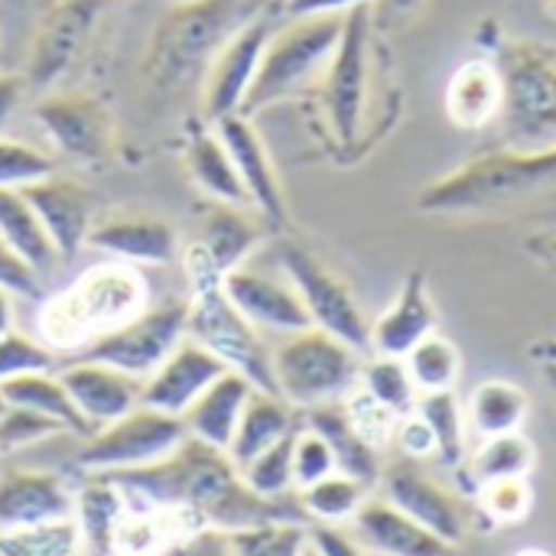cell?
<instances>
[{
    "label": "cell",
    "instance_id": "cell-1",
    "mask_svg": "<svg viewBox=\"0 0 556 556\" xmlns=\"http://www.w3.org/2000/svg\"><path fill=\"white\" fill-rule=\"evenodd\" d=\"M104 479H111L124 498H140L153 508L179 511L199 528H218L225 534L267 521H306L300 498H261L244 485L228 453L192 437H186L166 459L153 466L108 472Z\"/></svg>",
    "mask_w": 556,
    "mask_h": 556
},
{
    "label": "cell",
    "instance_id": "cell-2",
    "mask_svg": "<svg viewBox=\"0 0 556 556\" xmlns=\"http://www.w3.org/2000/svg\"><path fill=\"white\" fill-rule=\"evenodd\" d=\"M556 186V147H502L479 153L424 186L417 208L427 215H485Z\"/></svg>",
    "mask_w": 556,
    "mask_h": 556
},
{
    "label": "cell",
    "instance_id": "cell-3",
    "mask_svg": "<svg viewBox=\"0 0 556 556\" xmlns=\"http://www.w3.org/2000/svg\"><path fill=\"white\" fill-rule=\"evenodd\" d=\"M264 7L261 0H186L173 3L156 23L143 72L160 88L202 81L218 49Z\"/></svg>",
    "mask_w": 556,
    "mask_h": 556
},
{
    "label": "cell",
    "instance_id": "cell-4",
    "mask_svg": "<svg viewBox=\"0 0 556 556\" xmlns=\"http://www.w3.org/2000/svg\"><path fill=\"white\" fill-rule=\"evenodd\" d=\"M182 267L192 290L186 303V336L205 345L228 371L248 378L257 391L277 394L270 352L261 339V329H254L228 300L222 283L225 277L215 270V264L202 254L195 241L182 251Z\"/></svg>",
    "mask_w": 556,
    "mask_h": 556
},
{
    "label": "cell",
    "instance_id": "cell-5",
    "mask_svg": "<svg viewBox=\"0 0 556 556\" xmlns=\"http://www.w3.org/2000/svg\"><path fill=\"white\" fill-rule=\"evenodd\" d=\"M505 85L502 130L508 147H556V42L538 36H505L495 49Z\"/></svg>",
    "mask_w": 556,
    "mask_h": 556
},
{
    "label": "cell",
    "instance_id": "cell-6",
    "mask_svg": "<svg viewBox=\"0 0 556 556\" xmlns=\"http://www.w3.org/2000/svg\"><path fill=\"white\" fill-rule=\"evenodd\" d=\"M342 23L345 16H293L290 23L277 26L274 36L267 39L257 78L248 91L241 114L254 117L257 111L274 108L323 81L336 55Z\"/></svg>",
    "mask_w": 556,
    "mask_h": 556
},
{
    "label": "cell",
    "instance_id": "cell-7",
    "mask_svg": "<svg viewBox=\"0 0 556 556\" xmlns=\"http://www.w3.org/2000/svg\"><path fill=\"white\" fill-rule=\"evenodd\" d=\"M270 368L277 394L296 410H313L345 401L355 391L362 378V352L309 326L287 336L270 352Z\"/></svg>",
    "mask_w": 556,
    "mask_h": 556
},
{
    "label": "cell",
    "instance_id": "cell-8",
    "mask_svg": "<svg viewBox=\"0 0 556 556\" xmlns=\"http://www.w3.org/2000/svg\"><path fill=\"white\" fill-rule=\"evenodd\" d=\"M143 296H147V287L130 264L127 267H94L68 293H59V300H52L46 306V316H42L46 332L55 342L62 336H65V342H72L78 332V323H81V329H91V339H98L101 332L143 313Z\"/></svg>",
    "mask_w": 556,
    "mask_h": 556
},
{
    "label": "cell",
    "instance_id": "cell-9",
    "mask_svg": "<svg viewBox=\"0 0 556 556\" xmlns=\"http://www.w3.org/2000/svg\"><path fill=\"white\" fill-rule=\"evenodd\" d=\"M182 417H169L150 407H137L127 417L94 430L88 443L78 450L75 466L85 476H108V472H127L143 469L160 459H166L182 440H186Z\"/></svg>",
    "mask_w": 556,
    "mask_h": 556
},
{
    "label": "cell",
    "instance_id": "cell-10",
    "mask_svg": "<svg viewBox=\"0 0 556 556\" xmlns=\"http://www.w3.org/2000/svg\"><path fill=\"white\" fill-rule=\"evenodd\" d=\"M280 267H283V277L300 293L309 313V323L316 329L342 339L362 355L371 352V323L365 319L352 287L342 277H336L316 254H309L303 244H293V241L280 244Z\"/></svg>",
    "mask_w": 556,
    "mask_h": 556
},
{
    "label": "cell",
    "instance_id": "cell-11",
    "mask_svg": "<svg viewBox=\"0 0 556 556\" xmlns=\"http://www.w3.org/2000/svg\"><path fill=\"white\" fill-rule=\"evenodd\" d=\"M182 339H186V303H166L156 309H143L127 323L101 332L98 339L81 345L75 358L98 362L137 381H147Z\"/></svg>",
    "mask_w": 556,
    "mask_h": 556
},
{
    "label": "cell",
    "instance_id": "cell-12",
    "mask_svg": "<svg viewBox=\"0 0 556 556\" xmlns=\"http://www.w3.org/2000/svg\"><path fill=\"white\" fill-rule=\"evenodd\" d=\"M368 55H371V7L345 13L336 55L323 75V104L339 143L352 147L362 134L368 104Z\"/></svg>",
    "mask_w": 556,
    "mask_h": 556
},
{
    "label": "cell",
    "instance_id": "cell-13",
    "mask_svg": "<svg viewBox=\"0 0 556 556\" xmlns=\"http://www.w3.org/2000/svg\"><path fill=\"white\" fill-rule=\"evenodd\" d=\"M274 29H277L274 13L261 10L218 49V55L212 59L202 78V114L208 124L225 114H241Z\"/></svg>",
    "mask_w": 556,
    "mask_h": 556
},
{
    "label": "cell",
    "instance_id": "cell-14",
    "mask_svg": "<svg viewBox=\"0 0 556 556\" xmlns=\"http://www.w3.org/2000/svg\"><path fill=\"white\" fill-rule=\"evenodd\" d=\"M101 7L104 0H55L42 13L23 75L29 88L46 91L65 78L94 29Z\"/></svg>",
    "mask_w": 556,
    "mask_h": 556
},
{
    "label": "cell",
    "instance_id": "cell-15",
    "mask_svg": "<svg viewBox=\"0 0 556 556\" xmlns=\"http://www.w3.org/2000/svg\"><path fill=\"white\" fill-rule=\"evenodd\" d=\"M33 114L49 143L78 163H94L111 150V111L91 94H46Z\"/></svg>",
    "mask_w": 556,
    "mask_h": 556
},
{
    "label": "cell",
    "instance_id": "cell-16",
    "mask_svg": "<svg viewBox=\"0 0 556 556\" xmlns=\"http://www.w3.org/2000/svg\"><path fill=\"white\" fill-rule=\"evenodd\" d=\"M215 134L222 137L235 173L248 192L251 208L274 228L287 225V202H283V189L274 169V160L261 140V134L254 130L248 114H225L218 121H212Z\"/></svg>",
    "mask_w": 556,
    "mask_h": 556
},
{
    "label": "cell",
    "instance_id": "cell-17",
    "mask_svg": "<svg viewBox=\"0 0 556 556\" xmlns=\"http://www.w3.org/2000/svg\"><path fill=\"white\" fill-rule=\"evenodd\" d=\"M228 368L195 339H182L166 362L143 381L140 391V407L169 414V417H182Z\"/></svg>",
    "mask_w": 556,
    "mask_h": 556
},
{
    "label": "cell",
    "instance_id": "cell-18",
    "mask_svg": "<svg viewBox=\"0 0 556 556\" xmlns=\"http://www.w3.org/2000/svg\"><path fill=\"white\" fill-rule=\"evenodd\" d=\"M378 482H381L384 502L401 508L407 518H414L417 525H424L446 544L456 547L466 538L463 502L440 482L427 479L414 463H397V466L384 469Z\"/></svg>",
    "mask_w": 556,
    "mask_h": 556
},
{
    "label": "cell",
    "instance_id": "cell-19",
    "mask_svg": "<svg viewBox=\"0 0 556 556\" xmlns=\"http://www.w3.org/2000/svg\"><path fill=\"white\" fill-rule=\"evenodd\" d=\"M26 195V202L33 205V212L39 215L59 261H72L85 244L88 235L94 228V195L91 189L72 182V179H59V176H46L26 189H20Z\"/></svg>",
    "mask_w": 556,
    "mask_h": 556
},
{
    "label": "cell",
    "instance_id": "cell-20",
    "mask_svg": "<svg viewBox=\"0 0 556 556\" xmlns=\"http://www.w3.org/2000/svg\"><path fill=\"white\" fill-rule=\"evenodd\" d=\"M225 293L228 300L238 306V313L264 332H277V336H293L309 329V313L300 300V293L293 290V283L283 277H270L261 270H248L238 267L231 270L225 280Z\"/></svg>",
    "mask_w": 556,
    "mask_h": 556
},
{
    "label": "cell",
    "instance_id": "cell-21",
    "mask_svg": "<svg viewBox=\"0 0 556 556\" xmlns=\"http://www.w3.org/2000/svg\"><path fill=\"white\" fill-rule=\"evenodd\" d=\"M88 244L101 254H111L137 267H166L179 257V235L173 222L147 212H124L94 222Z\"/></svg>",
    "mask_w": 556,
    "mask_h": 556
},
{
    "label": "cell",
    "instance_id": "cell-22",
    "mask_svg": "<svg viewBox=\"0 0 556 556\" xmlns=\"http://www.w3.org/2000/svg\"><path fill=\"white\" fill-rule=\"evenodd\" d=\"M59 381L65 384L68 397L75 401L78 414L91 424V430H101L140 407L143 381H137L124 371H114L108 365H98V362L75 358L72 365H65L59 371Z\"/></svg>",
    "mask_w": 556,
    "mask_h": 556
},
{
    "label": "cell",
    "instance_id": "cell-23",
    "mask_svg": "<svg viewBox=\"0 0 556 556\" xmlns=\"http://www.w3.org/2000/svg\"><path fill=\"white\" fill-rule=\"evenodd\" d=\"M355 541L371 556H456V547L384 498H368L352 518Z\"/></svg>",
    "mask_w": 556,
    "mask_h": 556
},
{
    "label": "cell",
    "instance_id": "cell-24",
    "mask_svg": "<svg viewBox=\"0 0 556 556\" xmlns=\"http://www.w3.org/2000/svg\"><path fill=\"white\" fill-rule=\"evenodd\" d=\"M440 313L424 270H410L388 309L371 323V352L404 358L420 339L437 332Z\"/></svg>",
    "mask_w": 556,
    "mask_h": 556
},
{
    "label": "cell",
    "instance_id": "cell-25",
    "mask_svg": "<svg viewBox=\"0 0 556 556\" xmlns=\"http://www.w3.org/2000/svg\"><path fill=\"white\" fill-rule=\"evenodd\" d=\"M75 515V495L55 472L10 469L0 476V531L62 521Z\"/></svg>",
    "mask_w": 556,
    "mask_h": 556
},
{
    "label": "cell",
    "instance_id": "cell-26",
    "mask_svg": "<svg viewBox=\"0 0 556 556\" xmlns=\"http://www.w3.org/2000/svg\"><path fill=\"white\" fill-rule=\"evenodd\" d=\"M264 238H267V222L257 218V212H248L244 205L208 202L199 222L195 244L215 264V270L228 277L231 270L248 264V257L261 248Z\"/></svg>",
    "mask_w": 556,
    "mask_h": 556
},
{
    "label": "cell",
    "instance_id": "cell-27",
    "mask_svg": "<svg viewBox=\"0 0 556 556\" xmlns=\"http://www.w3.org/2000/svg\"><path fill=\"white\" fill-rule=\"evenodd\" d=\"M443 108L450 124L463 130H482L502 121L505 85L495 59H466L446 81Z\"/></svg>",
    "mask_w": 556,
    "mask_h": 556
},
{
    "label": "cell",
    "instance_id": "cell-28",
    "mask_svg": "<svg viewBox=\"0 0 556 556\" xmlns=\"http://www.w3.org/2000/svg\"><path fill=\"white\" fill-rule=\"evenodd\" d=\"M257 388L241 378L238 371H225L186 414H182V424H186V433L199 443H208L222 453H228L231 440H235V430H238V420L251 401Z\"/></svg>",
    "mask_w": 556,
    "mask_h": 556
},
{
    "label": "cell",
    "instance_id": "cell-29",
    "mask_svg": "<svg viewBox=\"0 0 556 556\" xmlns=\"http://www.w3.org/2000/svg\"><path fill=\"white\" fill-rule=\"evenodd\" d=\"M186 169L189 179L195 182V189L208 199V202H225V205H251L248 192L235 173V163L222 143V137L215 134L212 124H192L189 137H186Z\"/></svg>",
    "mask_w": 556,
    "mask_h": 556
},
{
    "label": "cell",
    "instance_id": "cell-30",
    "mask_svg": "<svg viewBox=\"0 0 556 556\" xmlns=\"http://www.w3.org/2000/svg\"><path fill=\"white\" fill-rule=\"evenodd\" d=\"M293 430H300L296 407H290L280 394L254 391L244 414H241V420H238L235 440L228 446V459L241 469L254 456H261L264 450L280 443L283 437H290Z\"/></svg>",
    "mask_w": 556,
    "mask_h": 556
},
{
    "label": "cell",
    "instance_id": "cell-31",
    "mask_svg": "<svg viewBox=\"0 0 556 556\" xmlns=\"http://www.w3.org/2000/svg\"><path fill=\"white\" fill-rule=\"evenodd\" d=\"M306 414V427L316 430L336 453V463H339V472L358 479L362 485H375L381 479V459H378V450L368 446L358 430L352 427L349 414H345V404L336 401V404H323V407H313V410H303Z\"/></svg>",
    "mask_w": 556,
    "mask_h": 556
},
{
    "label": "cell",
    "instance_id": "cell-32",
    "mask_svg": "<svg viewBox=\"0 0 556 556\" xmlns=\"http://www.w3.org/2000/svg\"><path fill=\"white\" fill-rule=\"evenodd\" d=\"M121 515H124V492L104 476H88L81 492L75 495V515H72L81 534V547L91 556H111Z\"/></svg>",
    "mask_w": 556,
    "mask_h": 556
},
{
    "label": "cell",
    "instance_id": "cell-33",
    "mask_svg": "<svg viewBox=\"0 0 556 556\" xmlns=\"http://www.w3.org/2000/svg\"><path fill=\"white\" fill-rule=\"evenodd\" d=\"M531 414V397L525 388L515 381L489 378L476 384L466 404V424L485 440V437H502V433H518L525 430Z\"/></svg>",
    "mask_w": 556,
    "mask_h": 556
},
{
    "label": "cell",
    "instance_id": "cell-34",
    "mask_svg": "<svg viewBox=\"0 0 556 556\" xmlns=\"http://www.w3.org/2000/svg\"><path fill=\"white\" fill-rule=\"evenodd\" d=\"M0 394L13 407H26L33 414H42V417L55 420L65 433H78V437H91L94 433L91 424L78 414V407L68 397L65 384L59 381V375H52V371L20 375V378L0 384Z\"/></svg>",
    "mask_w": 556,
    "mask_h": 556
},
{
    "label": "cell",
    "instance_id": "cell-35",
    "mask_svg": "<svg viewBox=\"0 0 556 556\" xmlns=\"http://www.w3.org/2000/svg\"><path fill=\"white\" fill-rule=\"evenodd\" d=\"M0 238L36 270H49L59 254L39 222V215L33 212V205L26 202V195L20 189H0Z\"/></svg>",
    "mask_w": 556,
    "mask_h": 556
},
{
    "label": "cell",
    "instance_id": "cell-36",
    "mask_svg": "<svg viewBox=\"0 0 556 556\" xmlns=\"http://www.w3.org/2000/svg\"><path fill=\"white\" fill-rule=\"evenodd\" d=\"M534 466H538V450L521 430L502 433V437H485L482 446L469 459L476 489L498 482V479H528L534 472Z\"/></svg>",
    "mask_w": 556,
    "mask_h": 556
},
{
    "label": "cell",
    "instance_id": "cell-37",
    "mask_svg": "<svg viewBox=\"0 0 556 556\" xmlns=\"http://www.w3.org/2000/svg\"><path fill=\"white\" fill-rule=\"evenodd\" d=\"M296 498H300V508L309 525L342 528V525H352L358 508L368 502V485H362L358 479H352L345 472H332L323 482L303 489Z\"/></svg>",
    "mask_w": 556,
    "mask_h": 556
},
{
    "label": "cell",
    "instance_id": "cell-38",
    "mask_svg": "<svg viewBox=\"0 0 556 556\" xmlns=\"http://www.w3.org/2000/svg\"><path fill=\"white\" fill-rule=\"evenodd\" d=\"M404 365L420 394L456 391V384L463 378V352L453 339H446L440 332H430L427 339H420L404 355Z\"/></svg>",
    "mask_w": 556,
    "mask_h": 556
},
{
    "label": "cell",
    "instance_id": "cell-39",
    "mask_svg": "<svg viewBox=\"0 0 556 556\" xmlns=\"http://www.w3.org/2000/svg\"><path fill=\"white\" fill-rule=\"evenodd\" d=\"M414 410L430 427L437 459L443 466H459L466 459V410H463L456 391L420 394Z\"/></svg>",
    "mask_w": 556,
    "mask_h": 556
},
{
    "label": "cell",
    "instance_id": "cell-40",
    "mask_svg": "<svg viewBox=\"0 0 556 556\" xmlns=\"http://www.w3.org/2000/svg\"><path fill=\"white\" fill-rule=\"evenodd\" d=\"M81 551L75 518L0 531V556H78Z\"/></svg>",
    "mask_w": 556,
    "mask_h": 556
},
{
    "label": "cell",
    "instance_id": "cell-41",
    "mask_svg": "<svg viewBox=\"0 0 556 556\" xmlns=\"http://www.w3.org/2000/svg\"><path fill=\"white\" fill-rule=\"evenodd\" d=\"M358 384L368 397H375L378 404H384L397 417L410 414L417 407V397H420L404 358H391V355H375L371 362H365Z\"/></svg>",
    "mask_w": 556,
    "mask_h": 556
},
{
    "label": "cell",
    "instance_id": "cell-42",
    "mask_svg": "<svg viewBox=\"0 0 556 556\" xmlns=\"http://www.w3.org/2000/svg\"><path fill=\"white\" fill-rule=\"evenodd\" d=\"M235 556H303L309 544L306 521H267L228 534Z\"/></svg>",
    "mask_w": 556,
    "mask_h": 556
},
{
    "label": "cell",
    "instance_id": "cell-43",
    "mask_svg": "<svg viewBox=\"0 0 556 556\" xmlns=\"http://www.w3.org/2000/svg\"><path fill=\"white\" fill-rule=\"evenodd\" d=\"M303 427V424H300ZM293 430L290 437H283L280 443H274L270 450H264L261 456H254L248 466H241V479L251 492H257L261 498H287L293 495V443H296Z\"/></svg>",
    "mask_w": 556,
    "mask_h": 556
},
{
    "label": "cell",
    "instance_id": "cell-44",
    "mask_svg": "<svg viewBox=\"0 0 556 556\" xmlns=\"http://www.w3.org/2000/svg\"><path fill=\"white\" fill-rule=\"evenodd\" d=\"M479 502L482 511L505 528H515L521 521H528L531 508H534V489L528 479H498L479 489Z\"/></svg>",
    "mask_w": 556,
    "mask_h": 556
},
{
    "label": "cell",
    "instance_id": "cell-45",
    "mask_svg": "<svg viewBox=\"0 0 556 556\" xmlns=\"http://www.w3.org/2000/svg\"><path fill=\"white\" fill-rule=\"evenodd\" d=\"M52 169H55V163L49 153H42L29 143L0 137V189H26L46 176H55Z\"/></svg>",
    "mask_w": 556,
    "mask_h": 556
},
{
    "label": "cell",
    "instance_id": "cell-46",
    "mask_svg": "<svg viewBox=\"0 0 556 556\" xmlns=\"http://www.w3.org/2000/svg\"><path fill=\"white\" fill-rule=\"evenodd\" d=\"M342 404H345V414H349L352 427L358 430V437H362L368 446H375V450L381 453L384 446L394 443L397 424H401V417H397L394 410H388L384 404H378L375 397H368L362 388L352 391Z\"/></svg>",
    "mask_w": 556,
    "mask_h": 556
},
{
    "label": "cell",
    "instance_id": "cell-47",
    "mask_svg": "<svg viewBox=\"0 0 556 556\" xmlns=\"http://www.w3.org/2000/svg\"><path fill=\"white\" fill-rule=\"evenodd\" d=\"M332 472H339L332 446L316 430H309L303 424L300 433H296V443H293V489L303 492V489L323 482Z\"/></svg>",
    "mask_w": 556,
    "mask_h": 556
},
{
    "label": "cell",
    "instance_id": "cell-48",
    "mask_svg": "<svg viewBox=\"0 0 556 556\" xmlns=\"http://www.w3.org/2000/svg\"><path fill=\"white\" fill-rule=\"evenodd\" d=\"M52 368H55V355L42 342L20 336V332H7L0 339V384L13 381L20 375L52 371Z\"/></svg>",
    "mask_w": 556,
    "mask_h": 556
},
{
    "label": "cell",
    "instance_id": "cell-49",
    "mask_svg": "<svg viewBox=\"0 0 556 556\" xmlns=\"http://www.w3.org/2000/svg\"><path fill=\"white\" fill-rule=\"evenodd\" d=\"M59 433H65V430L55 420L10 404L7 414L0 417V453H16V450L36 446V443L59 437Z\"/></svg>",
    "mask_w": 556,
    "mask_h": 556
},
{
    "label": "cell",
    "instance_id": "cell-50",
    "mask_svg": "<svg viewBox=\"0 0 556 556\" xmlns=\"http://www.w3.org/2000/svg\"><path fill=\"white\" fill-rule=\"evenodd\" d=\"M0 287H7L13 296H29V300L42 296L39 274L3 238H0Z\"/></svg>",
    "mask_w": 556,
    "mask_h": 556
},
{
    "label": "cell",
    "instance_id": "cell-51",
    "mask_svg": "<svg viewBox=\"0 0 556 556\" xmlns=\"http://www.w3.org/2000/svg\"><path fill=\"white\" fill-rule=\"evenodd\" d=\"M160 556H235L231 554V541L225 531L218 528H195L192 534L166 544Z\"/></svg>",
    "mask_w": 556,
    "mask_h": 556
},
{
    "label": "cell",
    "instance_id": "cell-52",
    "mask_svg": "<svg viewBox=\"0 0 556 556\" xmlns=\"http://www.w3.org/2000/svg\"><path fill=\"white\" fill-rule=\"evenodd\" d=\"M394 443L401 446V453H404L407 459H427V456H437V446H433L430 427L420 420V414H417V410H410V414H404V417H401Z\"/></svg>",
    "mask_w": 556,
    "mask_h": 556
},
{
    "label": "cell",
    "instance_id": "cell-53",
    "mask_svg": "<svg viewBox=\"0 0 556 556\" xmlns=\"http://www.w3.org/2000/svg\"><path fill=\"white\" fill-rule=\"evenodd\" d=\"M309 544L319 556H371L355 541V534L336 525H309Z\"/></svg>",
    "mask_w": 556,
    "mask_h": 556
},
{
    "label": "cell",
    "instance_id": "cell-54",
    "mask_svg": "<svg viewBox=\"0 0 556 556\" xmlns=\"http://www.w3.org/2000/svg\"><path fill=\"white\" fill-rule=\"evenodd\" d=\"M375 0H277L283 16H345L358 7H371Z\"/></svg>",
    "mask_w": 556,
    "mask_h": 556
},
{
    "label": "cell",
    "instance_id": "cell-55",
    "mask_svg": "<svg viewBox=\"0 0 556 556\" xmlns=\"http://www.w3.org/2000/svg\"><path fill=\"white\" fill-rule=\"evenodd\" d=\"M26 78L23 75H7V72H0V130L10 124V117L16 114V108H20V101H23V94H26Z\"/></svg>",
    "mask_w": 556,
    "mask_h": 556
},
{
    "label": "cell",
    "instance_id": "cell-56",
    "mask_svg": "<svg viewBox=\"0 0 556 556\" xmlns=\"http://www.w3.org/2000/svg\"><path fill=\"white\" fill-rule=\"evenodd\" d=\"M7 332H13V293L0 287V339Z\"/></svg>",
    "mask_w": 556,
    "mask_h": 556
},
{
    "label": "cell",
    "instance_id": "cell-57",
    "mask_svg": "<svg viewBox=\"0 0 556 556\" xmlns=\"http://www.w3.org/2000/svg\"><path fill=\"white\" fill-rule=\"evenodd\" d=\"M531 248H538L541 254H547L551 261H556V231H551V235H544V238H531Z\"/></svg>",
    "mask_w": 556,
    "mask_h": 556
},
{
    "label": "cell",
    "instance_id": "cell-58",
    "mask_svg": "<svg viewBox=\"0 0 556 556\" xmlns=\"http://www.w3.org/2000/svg\"><path fill=\"white\" fill-rule=\"evenodd\" d=\"M384 3H391V7L401 10V13H410V10H420L427 0H384Z\"/></svg>",
    "mask_w": 556,
    "mask_h": 556
},
{
    "label": "cell",
    "instance_id": "cell-59",
    "mask_svg": "<svg viewBox=\"0 0 556 556\" xmlns=\"http://www.w3.org/2000/svg\"><path fill=\"white\" fill-rule=\"evenodd\" d=\"M544 381L551 384V391L556 394V362H547V365H544Z\"/></svg>",
    "mask_w": 556,
    "mask_h": 556
},
{
    "label": "cell",
    "instance_id": "cell-60",
    "mask_svg": "<svg viewBox=\"0 0 556 556\" xmlns=\"http://www.w3.org/2000/svg\"><path fill=\"white\" fill-rule=\"evenodd\" d=\"M515 556H554V554H547V551H538V547H528V551H518Z\"/></svg>",
    "mask_w": 556,
    "mask_h": 556
},
{
    "label": "cell",
    "instance_id": "cell-61",
    "mask_svg": "<svg viewBox=\"0 0 556 556\" xmlns=\"http://www.w3.org/2000/svg\"><path fill=\"white\" fill-rule=\"evenodd\" d=\"M7 407H10V404H7V397H3V394H0V417H3V414H7Z\"/></svg>",
    "mask_w": 556,
    "mask_h": 556
},
{
    "label": "cell",
    "instance_id": "cell-62",
    "mask_svg": "<svg viewBox=\"0 0 556 556\" xmlns=\"http://www.w3.org/2000/svg\"><path fill=\"white\" fill-rule=\"evenodd\" d=\"M303 556H319V554H316V547H313V544H306V551H303Z\"/></svg>",
    "mask_w": 556,
    "mask_h": 556
},
{
    "label": "cell",
    "instance_id": "cell-63",
    "mask_svg": "<svg viewBox=\"0 0 556 556\" xmlns=\"http://www.w3.org/2000/svg\"><path fill=\"white\" fill-rule=\"evenodd\" d=\"M547 7H551V13L556 16V0H547Z\"/></svg>",
    "mask_w": 556,
    "mask_h": 556
},
{
    "label": "cell",
    "instance_id": "cell-64",
    "mask_svg": "<svg viewBox=\"0 0 556 556\" xmlns=\"http://www.w3.org/2000/svg\"><path fill=\"white\" fill-rule=\"evenodd\" d=\"M173 3H186V0H173Z\"/></svg>",
    "mask_w": 556,
    "mask_h": 556
}]
</instances>
